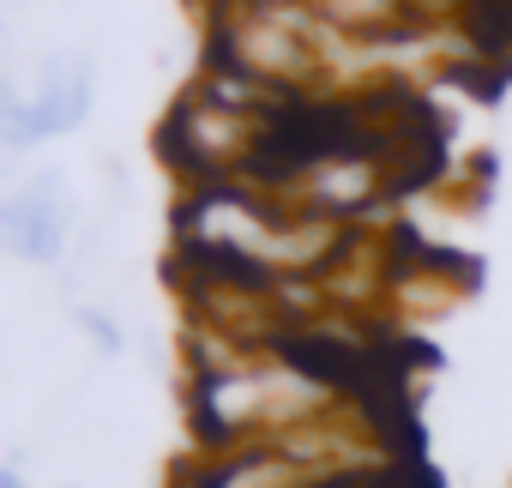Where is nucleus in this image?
I'll return each instance as SVG.
<instances>
[{"label": "nucleus", "mask_w": 512, "mask_h": 488, "mask_svg": "<svg viewBox=\"0 0 512 488\" xmlns=\"http://www.w3.org/2000/svg\"><path fill=\"white\" fill-rule=\"evenodd\" d=\"M0 488H25V476L19 470H0Z\"/></svg>", "instance_id": "20e7f679"}, {"label": "nucleus", "mask_w": 512, "mask_h": 488, "mask_svg": "<svg viewBox=\"0 0 512 488\" xmlns=\"http://www.w3.org/2000/svg\"><path fill=\"white\" fill-rule=\"evenodd\" d=\"M79 326H85V338H97L109 356L121 350V332H115V320H103V314H79Z\"/></svg>", "instance_id": "7ed1b4c3"}, {"label": "nucleus", "mask_w": 512, "mask_h": 488, "mask_svg": "<svg viewBox=\"0 0 512 488\" xmlns=\"http://www.w3.org/2000/svg\"><path fill=\"white\" fill-rule=\"evenodd\" d=\"M0 223H7V248L25 266H55L67 254V211H61V193L49 175H37L25 193H13Z\"/></svg>", "instance_id": "f03ea898"}, {"label": "nucleus", "mask_w": 512, "mask_h": 488, "mask_svg": "<svg viewBox=\"0 0 512 488\" xmlns=\"http://www.w3.org/2000/svg\"><path fill=\"white\" fill-rule=\"evenodd\" d=\"M85 109H91V67L85 61H49L31 97L7 103V145L25 151V145L61 139L85 121Z\"/></svg>", "instance_id": "f257e3e1"}]
</instances>
